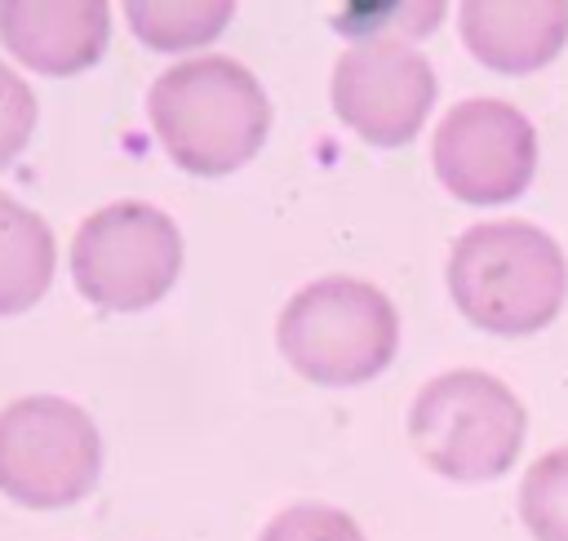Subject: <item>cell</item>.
I'll list each match as a JSON object with an SVG mask.
<instances>
[{"label":"cell","instance_id":"cell-9","mask_svg":"<svg viewBox=\"0 0 568 541\" xmlns=\"http://www.w3.org/2000/svg\"><path fill=\"white\" fill-rule=\"evenodd\" d=\"M0 44L40 75H80L111 44L106 0H4Z\"/></svg>","mask_w":568,"mask_h":541},{"label":"cell","instance_id":"cell-8","mask_svg":"<svg viewBox=\"0 0 568 541\" xmlns=\"http://www.w3.org/2000/svg\"><path fill=\"white\" fill-rule=\"evenodd\" d=\"M328 98L355 137L395 151L422 133L435 106V71L404 40H364L337 58Z\"/></svg>","mask_w":568,"mask_h":541},{"label":"cell","instance_id":"cell-7","mask_svg":"<svg viewBox=\"0 0 568 541\" xmlns=\"http://www.w3.org/2000/svg\"><path fill=\"white\" fill-rule=\"evenodd\" d=\"M430 164L462 204H510L537 173V129L501 98H466L444 111L430 137Z\"/></svg>","mask_w":568,"mask_h":541},{"label":"cell","instance_id":"cell-14","mask_svg":"<svg viewBox=\"0 0 568 541\" xmlns=\"http://www.w3.org/2000/svg\"><path fill=\"white\" fill-rule=\"evenodd\" d=\"M444 18V4H346L337 9V31L351 35L355 44L364 40H413V35H430Z\"/></svg>","mask_w":568,"mask_h":541},{"label":"cell","instance_id":"cell-3","mask_svg":"<svg viewBox=\"0 0 568 541\" xmlns=\"http://www.w3.org/2000/svg\"><path fill=\"white\" fill-rule=\"evenodd\" d=\"M404 430L417 461L439 479L488 483L524 452L528 412L501 377L484 368H448L413 395Z\"/></svg>","mask_w":568,"mask_h":541},{"label":"cell","instance_id":"cell-16","mask_svg":"<svg viewBox=\"0 0 568 541\" xmlns=\"http://www.w3.org/2000/svg\"><path fill=\"white\" fill-rule=\"evenodd\" d=\"M31 129H36V93L9 62H0V169L13 164V155L31 142Z\"/></svg>","mask_w":568,"mask_h":541},{"label":"cell","instance_id":"cell-12","mask_svg":"<svg viewBox=\"0 0 568 541\" xmlns=\"http://www.w3.org/2000/svg\"><path fill=\"white\" fill-rule=\"evenodd\" d=\"M231 13L235 9L226 0H129L124 4L129 31L160 53H182L217 40Z\"/></svg>","mask_w":568,"mask_h":541},{"label":"cell","instance_id":"cell-4","mask_svg":"<svg viewBox=\"0 0 568 541\" xmlns=\"http://www.w3.org/2000/svg\"><path fill=\"white\" fill-rule=\"evenodd\" d=\"M275 341L297 377L315 386H359L390 368L399 310L368 279L324 275L284 302Z\"/></svg>","mask_w":568,"mask_h":541},{"label":"cell","instance_id":"cell-5","mask_svg":"<svg viewBox=\"0 0 568 541\" xmlns=\"http://www.w3.org/2000/svg\"><path fill=\"white\" fill-rule=\"evenodd\" d=\"M182 231L164 208L120 200L93 208L71 235V279L102 310H146L182 275Z\"/></svg>","mask_w":568,"mask_h":541},{"label":"cell","instance_id":"cell-1","mask_svg":"<svg viewBox=\"0 0 568 541\" xmlns=\"http://www.w3.org/2000/svg\"><path fill=\"white\" fill-rule=\"evenodd\" d=\"M448 293L479 333L532 337L550 328L568 302V257L537 222H479L453 239Z\"/></svg>","mask_w":568,"mask_h":541},{"label":"cell","instance_id":"cell-15","mask_svg":"<svg viewBox=\"0 0 568 541\" xmlns=\"http://www.w3.org/2000/svg\"><path fill=\"white\" fill-rule=\"evenodd\" d=\"M257 541H368L364 528L337 510V506H324V501H297L288 510H280Z\"/></svg>","mask_w":568,"mask_h":541},{"label":"cell","instance_id":"cell-13","mask_svg":"<svg viewBox=\"0 0 568 541\" xmlns=\"http://www.w3.org/2000/svg\"><path fill=\"white\" fill-rule=\"evenodd\" d=\"M519 519L532 541H568V448H550L524 470Z\"/></svg>","mask_w":568,"mask_h":541},{"label":"cell","instance_id":"cell-11","mask_svg":"<svg viewBox=\"0 0 568 541\" xmlns=\"http://www.w3.org/2000/svg\"><path fill=\"white\" fill-rule=\"evenodd\" d=\"M53 257L49 222L0 191V315H22L49 293Z\"/></svg>","mask_w":568,"mask_h":541},{"label":"cell","instance_id":"cell-10","mask_svg":"<svg viewBox=\"0 0 568 541\" xmlns=\"http://www.w3.org/2000/svg\"><path fill=\"white\" fill-rule=\"evenodd\" d=\"M462 44L497 75H528L568 44V0H466Z\"/></svg>","mask_w":568,"mask_h":541},{"label":"cell","instance_id":"cell-2","mask_svg":"<svg viewBox=\"0 0 568 541\" xmlns=\"http://www.w3.org/2000/svg\"><path fill=\"white\" fill-rule=\"evenodd\" d=\"M151 129L164 155L195 177H226L248 164L271 129V102L235 58H182L146 93Z\"/></svg>","mask_w":568,"mask_h":541},{"label":"cell","instance_id":"cell-6","mask_svg":"<svg viewBox=\"0 0 568 541\" xmlns=\"http://www.w3.org/2000/svg\"><path fill=\"white\" fill-rule=\"evenodd\" d=\"M102 470L93 417L62 395H27L0 408V492L27 510H62L89 497Z\"/></svg>","mask_w":568,"mask_h":541}]
</instances>
